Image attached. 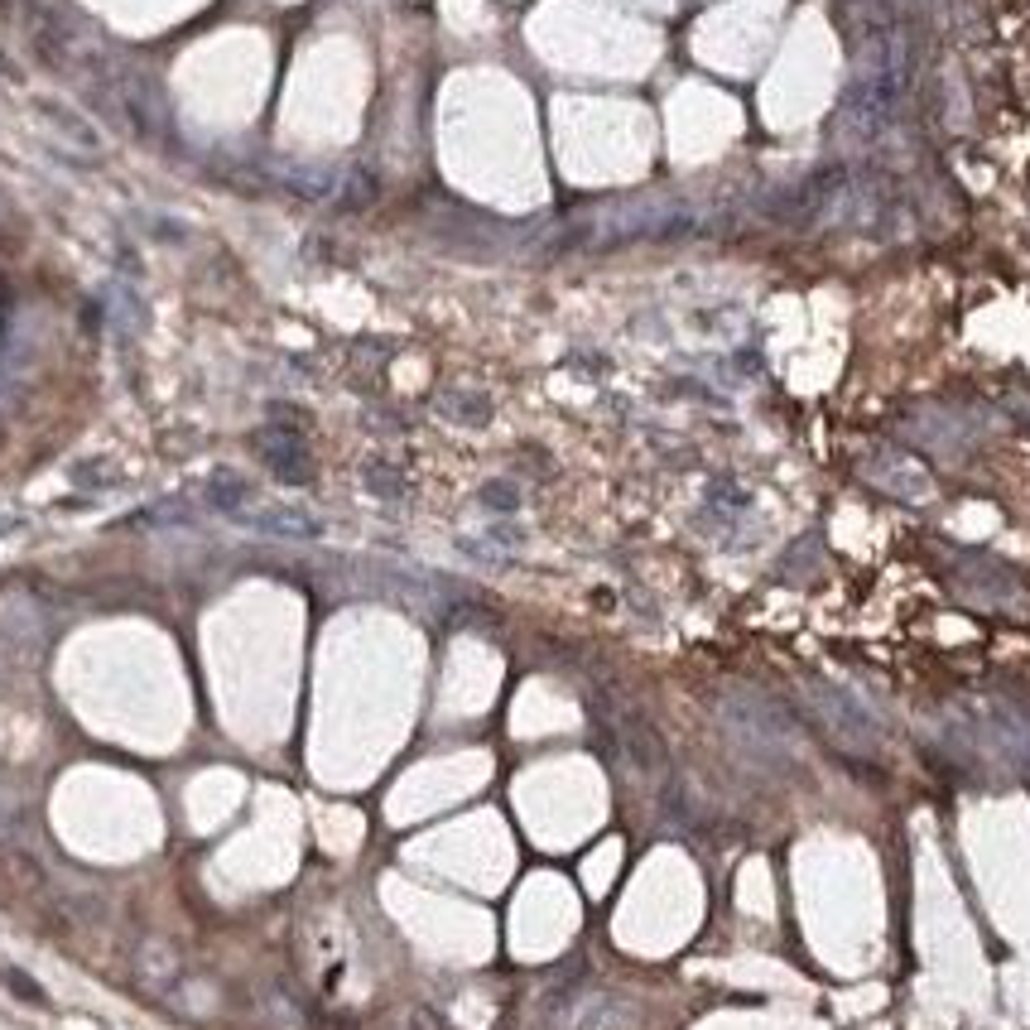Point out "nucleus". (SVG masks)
I'll use <instances>...</instances> for the list:
<instances>
[{
  "mask_svg": "<svg viewBox=\"0 0 1030 1030\" xmlns=\"http://www.w3.org/2000/svg\"><path fill=\"white\" fill-rule=\"evenodd\" d=\"M20 530H25V515H0V540H10Z\"/></svg>",
  "mask_w": 1030,
  "mask_h": 1030,
  "instance_id": "nucleus-12",
  "label": "nucleus"
},
{
  "mask_svg": "<svg viewBox=\"0 0 1030 1030\" xmlns=\"http://www.w3.org/2000/svg\"><path fill=\"white\" fill-rule=\"evenodd\" d=\"M39 111H43V121H49L53 130H63V136H68L73 145H83V150H102V136H97V126H92V121H83V116H77L73 106H63V102H49V97H43V102H39Z\"/></svg>",
  "mask_w": 1030,
  "mask_h": 1030,
  "instance_id": "nucleus-7",
  "label": "nucleus"
},
{
  "mask_svg": "<svg viewBox=\"0 0 1030 1030\" xmlns=\"http://www.w3.org/2000/svg\"><path fill=\"white\" fill-rule=\"evenodd\" d=\"M443 414H453V419H463V424H487L491 419V400L487 395H467V390H453V395H443Z\"/></svg>",
  "mask_w": 1030,
  "mask_h": 1030,
  "instance_id": "nucleus-9",
  "label": "nucleus"
},
{
  "mask_svg": "<svg viewBox=\"0 0 1030 1030\" xmlns=\"http://www.w3.org/2000/svg\"><path fill=\"white\" fill-rule=\"evenodd\" d=\"M5 982H10V992H20L25 1002H35V1006H43V992L35 988V982L25 978V972H15V968H5Z\"/></svg>",
  "mask_w": 1030,
  "mask_h": 1030,
  "instance_id": "nucleus-11",
  "label": "nucleus"
},
{
  "mask_svg": "<svg viewBox=\"0 0 1030 1030\" xmlns=\"http://www.w3.org/2000/svg\"><path fill=\"white\" fill-rule=\"evenodd\" d=\"M723 713H727L723 723L732 727L746 746H756V752H790L794 723L766 699V693H732Z\"/></svg>",
  "mask_w": 1030,
  "mask_h": 1030,
  "instance_id": "nucleus-2",
  "label": "nucleus"
},
{
  "mask_svg": "<svg viewBox=\"0 0 1030 1030\" xmlns=\"http://www.w3.org/2000/svg\"><path fill=\"white\" fill-rule=\"evenodd\" d=\"M481 506H491V511H515V506H520V491H515L511 481H491V487L481 491Z\"/></svg>",
  "mask_w": 1030,
  "mask_h": 1030,
  "instance_id": "nucleus-10",
  "label": "nucleus"
},
{
  "mask_svg": "<svg viewBox=\"0 0 1030 1030\" xmlns=\"http://www.w3.org/2000/svg\"><path fill=\"white\" fill-rule=\"evenodd\" d=\"M862 477L877 491L901 497V501H929V491H934L929 487V473L910 453H901V448H871V453L862 457Z\"/></svg>",
  "mask_w": 1030,
  "mask_h": 1030,
  "instance_id": "nucleus-4",
  "label": "nucleus"
},
{
  "mask_svg": "<svg viewBox=\"0 0 1030 1030\" xmlns=\"http://www.w3.org/2000/svg\"><path fill=\"white\" fill-rule=\"evenodd\" d=\"M241 525H251L255 535H275V540H318L323 520L299 506H261V511H241Z\"/></svg>",
  "mask_w": 1030,
  "mask_h": 1030,
  "instance_id": "nucleus-5",
  "label": "nucleus"
},
{
  "mask_svg": "<svg viewBox=\"0 0 1030 1030\" xmlns=\"http://www.w3.org/2000/svg\"><path fill=\"white\" fill-rule=\"evenodd\" d=\"M0 439H5V424H0Z\"/></svg>",
  "mask_w": 1030,
  "mask_h": 1030,
  "instance_id": "nucleus-14",
  "label": "nucleus"
},
{
  "mask_svg": "<svg viewBox=\"0 0 1030 1030\" xmlns=\"http://www.w3.org/2000/svg\"><path fill=\"white\" fill-rule=\"evenodd\" d=\"M1016 414H1021V419H1030V395L1016 400Z\"/></svg>",
  "mask_w": 1030,
  "mask_h": 1030,
  "instance_id": "nucleus-13",
  "label": "nucleus"
},
{
  "mask_svg": "<svg viewBox=\"0 0 1030 1030\" xmlns=\"http://www.w3.org/2000/svg\"><path fill=\"white\" fill-rule=\"evenodd\" d=\"M208 501L217 511H246V501H251V487H246L241 477H231V473H217L212 477V487H208Z\"/></svg>",
  "mask_w": 1030,
  "mask_h": 1030,
  "instance_id": "nucleus-8",
  "label": "nucleus"
},
{
  "mask_svg": "<svg viewBox=\"0 0 1030 1030\" xmlns=\"http://www.w3.org/2000/svg\"><path fill=\"white\" fill-rule=\"evenodd\" d=\"M949 578L968 602H982V607H1016L1021 602V583L1006 564H996L988 554H954L949 564Z\"/></svg>",
  "mask_w": 1030,
  "mask_h": 1030,
  "instance_id": "nucleus-3",
  "label": "nucleus"
},
{
  "mask_svg": "<svg viewBox=\"0 0 1030 1030\" xmlns=\"http://www.w3.org/2000/svg\"><path fill=\"white\" fill-rule=\"evenodd\" d=\"M809 708H814V718L828 727V737H833L843 752H853V756H877L881 752L877 713H871L853 689L833 684V679H814V684H809Z\"/></svg>",
  "mask_w": 1030,
  "mask_h": 1030,
  "instance_id": "nucleus-1",
  "label": "nucleus"
},
{
  "mask_svg": "<svg viewBox=\"0 0 1030 1030\" xmlns=\"http://www.w3.org/2000/svg\"><path fill=\"white\" fill-rule=\"evenodd\" d=\"M265 463L279 481H309V453L299 443V434L289 429H271L265 434Z\"/></svg>",
  "mask_w": 1030,
  "mask_h": 1030,
  "instance_id": "nucleus-6",
  "label": "nucleus"
}]
</instances>
